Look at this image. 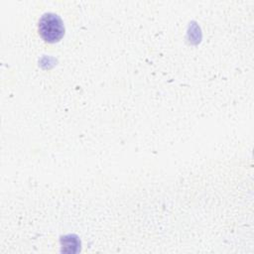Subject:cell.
Instances as JSON below:
<instances>
[{
  "instance_id": "6da1fadb",
  "label": "cell",
  "mask_w": 254,
  "mask_h": 254,
  "mask_svg": "<svg viewBox=\"0 0 254 254\" xmlns=\"http://www.w3.org/2000/svg\"><path fill=\"white\" fill-rule=\"evenodd\" d=\"M39 34L42 39L48 43H56L60 41L64 33V28L62 19L52 13L42 16L39 21Z\"/></svg>"
}]
</instances>
